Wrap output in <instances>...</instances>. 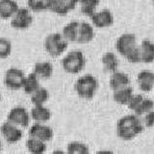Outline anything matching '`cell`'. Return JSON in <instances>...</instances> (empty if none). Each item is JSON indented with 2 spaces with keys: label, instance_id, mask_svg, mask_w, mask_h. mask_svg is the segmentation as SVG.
<instances>
[{
  "label": "cell",
  "instance_id": "obj_28",
  "mask_svg": "<svg viewBox=\"0 0 154 154\" xmlns=\"http://www.w3.org/2000/svg\"><path fill=\"white\" fill-rule=\"evenodd\" d=\"M151 111H154V101L150 98L144 97L142 103L140 104V106L133 114L137 115L138 117H142V116H144Z\"/></svg>",
  "mask_w": 154,
  "mask_h": 154
},
{
  "label": "cell",
  "instance_id": "obj_29",
  "mask_svg": "<svg viewBox=\"0 0 154 154\" xmlns=\"http://www.w3.org/2000/svg\"><path fill=\"white\" fill-rule=\"evenodd\" d=\"M27 6L31 12H43L48 10V0H27Z\"/></svg>",
  "mask_w": 154,
  "mask_h": 154
},
{
  "label": "cell",
  "instance_id": "obj_2",
  "mask_svg": "<svg viewBox=\"0 0 154 154\" xmlns=\"http://www.w3.org/2000/svg\"><path fill=\"white\" fill-rule=\"evenodd\" d=\"M116 49L129 63L137 64L141 62L139 45H137L136 37L133 34L125 33L119 36L116 42Z\"/></svg>",
  "mask_w": 154,
  "mask_h": 154
},
{
  "label": "cell",
  "instance_id": "obj_9",
  "mask_svg": "<svg viewBox=\"0 0 154 154\" xmlns=\"http://www.w3.org/2000/svg\"><path fill=\"white\" fill-rule=\"evenodd\" d=\"M0 133H1L4 140L9 143H16L22 139L23 133L20 127L16 124L6 120L0 126Z\"/></svg>",
  "mask_w": 154,
  "mask_h": 154
},
{
  "label": "cell",
  "instance_id": "obj_11",
  "mask_svg": "<svg viewBox=\"0 0 154 154\" xmlns=\"http://www.w3.org/2000/svg\"><path fill=\"white\" fill-rule=\"evenodd\" d=\"M76 5L71 0H48V10L59 16H66L75 9Z\"/></svg>",
  "mask_w": 154,
  "mask_h": 154
},
{
  "label": "cell",
  "instance_id": "obj_38",
  "mask_svg": "<svg viewBox=\"0 0 154 154\" xmlns=\"http://www.w3.org/2000/svg\"><path fill=\"white\" fill-rule=\"evenodd\" d=\"M153 1H154V0H153Z\"/></svg>",
  "mask_w": 154,
  "mask_h": 154
},
{
  "label": "cell",
  "instance_id": "obj_17",
  "mask_svg": "<svg viewBox=\"0 0 154 154\" xmlns=\"http://www.w3.org/2000/svg\"><path fill=\"white\" fill-rule=\"evenodd\" d=\"M19 9L16 0H0V18L11 19Z\"/></svg>",
  "mask_w": 154,
  "mask_h": 154
},
{
  "label": "cell",
  "instance_id": "obj_33",
  "mask_svg": "<svg viewBox=\"0 0 154 154\" xmlns=\"http://www.w3.org/2000/svg\"><path fill=\"white\" fill-rule=\"evenodd\" d=\"M96 154H114V152L111 151V150H108V149H103V150L97 151Z\"/></svg>",
  "mask_w": 154,
  "mask_h": 154
},
{
  "label": "cell",
  "instance_id": "obj_24",
  "mask_svg": "<svg viewBox=\"0 0 154 154\" xmlns=\"http://www.w3.org/2000/svg\"><path fill=\"white\" fill-rule=\"evenodd\" d=\"M46 147V143L41 140L29 137L26 141V148L30 154H45Z\"/></svg>",
  "mask_w": 154,
  "mask_h": 154
},
{
  "label": "cell",
  "instance_id": "obj_16",
  "mask_svg": "<svg viewBox=\"0 0 154 154\" xmlns=\"http://www.w3.org/2000/svg\"><path fill=\"white\" fill-rule=\"evenodd\" d=\"M51 111L45 105L33 106L31 109V119L38 123H46L51 119Z\"/></svg>",
  "mask_w": 154,
  "mask_h": 154
},
{
  "label": "cell",
  "instance_id": "obj_15",
  "mask_svg": "<svg viewBox=\"0 0 154 154\" xmlns=\"http://www.w3.org/2000/svg\"><path fill=\"white\" fill-rule=\"evenodd\" d=\"M141 62L144 64H151L154 62V42L143 40L139 45Z\"/></svg>",
  "mask_w": 154,
  "mask_h": 154
},
{
  "label": "cell",
  "instance_id": "obj_21",
  "mask_svg": "<svg viewBox=\"0 0 154 154\" xmlns=\"http://www.w3.org/2000/svg\"><path fill=\"white\" fill-rule=\"evenodd\" d=\"M133 94H134L133 89L130 86H128V87H125V88L114 91L113 98L116 103H118L119 105H126L127 106L129 100L131 99Z\"/></svg>",
  "mask_w": 154,
  "mask_h": 154
},
{
  "label": "cell",
  "instance_id": "obj_34",
  "mask_svg": "<svg viewBox=\"0 0 154 154\" xmlns=\"http://www.w3.org/2000/svg\"><path fill=\"white\" fill-rule=\"evenodd\" d=\"M50 154H66V151L64 150H61V149H56V150L52 151Z\"/></svg>",
  "mask_w": 154,
  "mask_h": 154
},
{
  "label": "cell",
  "instance_id": "obj_22",
  "mask_svg": "<svg viewBox=\"0 0 154 154\" xmlns=\"http://www.w3.org/2000/svg\"><path fill=\"white\" fill-rule=\"evenodd\" d=\"M101 63H102L103 69L106 72H113L118 70L119 67V59L117 55L113 52H106L101 58Z\"/></svg>",
  "mask_w": 154,
  "mask_h": 154
},
{
  "label": "cell",
  "instance_id": "obj_10",
  "mask_svg": "<svg viewBox=\"0 0 154 154\" xmlns=\"http://www.w3.org/2000/svg\"><path fill=\"white\" fill-rule=\"evenodd\" d=\"M28 134L31 138L41 140V141L45 143L51 141L53 136H54L53 129L50 126H48L45 123H38V122H35L29 128Z\"/></svg>",
  "mask_w": 154,
  "mask_h": 154
},
{
  "label": "cell",
  "instance_id": "obj_18",
  "mask_svg": "<svg viewBox=\"0 0 154 154\" xmlns=\"http://www.w3.org/2000/svg\"><path fill=\"white\" fill-rule=\"evenodd\" d=\"M95 37L94 25L88 23V22H80L79 25V33H78V38L77 42L82 43H89L94 40Z\"/></svg>",
  "mask_w": 154,
  "mask_h": 154
},
{
  "label": "cell",
  "instance_id": "obj_25",
  "mask_svg": "<svg viewBox=\"0 0 154 154\" xmlns=\"http://www.w3.org/2000/svg\"><path fill=\"white\" fill-rule=\"evenodd\" d=\"M30 96V100L34 106L45 105L48 101V99H49V91H47V89L41 87Z\"/></svg>",
  "mask_w": 154,
  "mask_h": 154
},
{
  "label": "cell",
  "instance_id": "obj_19",
  "mask_svg": "<svg viewBox=\"0 0 154 154\" xmlns=\"http://www.w3.org/2000/svg\"><path fill=\"white\" fill-rule=\"evenodd\" d=\"M53 65L48 61L38 62L34 66L33 72L40 79H49L53 74Z\"/></svg>",
  "mask_w": 154,
  "mask_h": 154
},
{
  "label": "cell",
  "instance_id": "obj_4",
  "mask_svg": "<svg viewBox=\"0 0 154 154\" xmlns=\"http://www.w3.org/2000/svg\"><path fill=\"white\" fill-rule=\"evenodd\" d=\"M86 58L84 53L80 50H72L62 59V67L69 74H77L84 69L86 66Z\"/></svg>",
  "mask_w": 154,
  "mask_h": 154
},
{
  "label": "cell",
  "instance_id": "obj_3",
  "mask_svg": "<svg viewBox=\"0 0 154 154\" xmlns=\"http://www.w3.org/2000/svg\"><path fill=\"white\" fill-rule=\"evenodd\" d=\"M98 89V81L94 75L85 74L79 77L74 84L77 95L83 99H91Z\"/></svg>",
  "mask_w": 154,
  "mask_h": 154
},
{
  "label": "cell",
  "instance_id": "obj_31",
  "mask_svg": "<svg viewBox=\"0 0 154 154\" xmlns=\"http://www.w3.org/2000/svg\"><path fill=\"white\" fill-rule=\"evenodd\" d=\"M144 96L142 94H133V96L131 97V99L129 100V102L127 104V107L130 111H132L134 113L135 111L137 110V108L140 106V104L142 103V101L143 100Z\"/></svg>",
  "mask_w": 154,
  "mask_h": 154
},
{
  "label": "cell",
  "instance_id": "obj_7",
  "mask_svg": "<svg viewBox=\"0 0 154 154\" xmlns=\"http://www.w3.org/2000/svg\"><path fill=\"white\" fill-rule=\"evenodd\" d=\"M31 116L30 113L26 110V108L21 107V106H16V107L12 108L8 113L7 120L17 126L20 128H26L29 126L30 123Z\"/></svg>",
  "mask_w": 154,
  "mask_h": 154
},
{
  "label": "cell",
  "instance_id": "obj_8",
  "mask_svg": "<svg viewBox=\"0 0 154 154\" xmlns=\"http://www.w3.org/2000/svg\"><path fill=\"white\" fill-rule=\"evenodd\" d=\"M10 20H11V26L14 29L25 30L32 25L33 16L28 8H19Z\"/></svg>",
  "mask_w": 154,
  "mask_h": 154
},
{
  "label": "cell",
  "instance_id": "obj_6",
  "mask_svg": "<svg viewBox=\"0 0 154 154\" xmlns=\"http://www.w3.org/2000/svg\"><path fill=\"white\" fill-rule=\"evenodd\" d=\"M25 77L26 75L24 74L23 70L17 69V67H10L5 72L4 84L10 90H20L23 87Z\"/></svg>",
  "mask_w": 154,
  "mask_h": 154
},
{
  "label": "cell",
  "instance_id": "obj_37",
  "mask_svg": "<svg viewBox=\"0 0 154 154\" xmlns=\"http://www.w3.org/2000/svg\"><path fill=\"white\" fill-rule=\"evenodd\" d=\"M1 98H2V96H1V93H0V101H1Z\"/></svg>",
  "mask_w": 154,
  "mask_h": 154
},
{
  "label": "cell",
  "instance_id": "obj_13",
  "mask_svg": "<svg viewBox=\"0 0 154 154\" xmlns=\"http://www.w3.org/2000/svg\"><path fill=\"white\" fill-rule=\"evenodd\" d=\"M137 83L139 89L143 93H149L154 89V72L144 69L140 71L137 75Z\"/></svg>",
  "mask_w": 154,
  "mask_h": 154
},
{
  "label": "cell",
  "instance_id": "obj_35",
  "mask_svg": "<svg viewBox=\"0 0 154 154\" xmlns=\"http://www.w3.org/2000/svg\"><path fill=\"white\" fill-rule=\"evenodd\" d=\"M2 148H3V146H2V143H1V141H0V153H1V151H2Z\"/></svg>",
  "mask_w": 154,
  "mask_h": 154
},
{
  "label": "cell",
  "instance_id": "obj_27",
  "mask_svg": "<svg viewBox=\"0 0 154 154\" xmlns=\"http://www.w3.org/2000/svg\"><path fill=\"white\" fill-rule=\"evenodd\" d=\"M66 154H90V148L83 142L73 141L67 144Z\"/></svg>",
  "mask_w": 154,
  "mask_h": 154
},
{
  "label": "cell",
  "instance_id": "obj_26",
  "mask_svg": "<svg viewBox=\"0 0 154 154\" xmlns=\"http://www.w3.org/2000/svg\"><path fill=\"white\" fill-rule=\"evenodd\" d=\"M81 13L87 17H91L96 12L99 0H79Z\"/></svg>",
  "mask_w": 154,
  "mask_h": 154
},
{
  "label": "cell",
  "instance_id": "obj_30",
  "mask_svg": "<svg viewBox=\"0 0 154 154\" xmlns=\"http://www.w3.org/2000/svg\"><path fill=\"white\" fill-rule=\"evenodd\" d=\"M12 42L7 38H0V59H6L12 53Z\"/></svg>",
  "mask_w": 154,
  "mask_h": 154
},
{
  "label": "cell",
  "instance_id": "obj_23",
  "mask_svg": "<svg viewBox=\"0 0 154 154\" xmlns=\"http://www.w3.org/2000/svg\"><path fill=\"white\" fill-rule=\"evenodd\" d=\"M38 88H41L40 78H38L34 72H31V73L26 75L25 79H24L23 87H22L24 93L31 95L33 93H35Z\"/></svg>",
  "mask_w": 154,
  "mask_h": 154
},
{
  "label": "cell",
  "instance_id": "obj_5",
  "mask_svg": "<svg viewBox=\"0 0 154 154\" xmlns=\"http://www.w3.org/2000/svg\"><path fill=\"white\" fill-rule=\"evenodd\" d=\"M45 49L51 57L57 58L66 52L69 42L60 33H51L45 40Z\"/></svg>",
  "mask_w": 154,
  "mask_h": 154
},
{
  "label": "cell",
  "instance_id": "obj_36",
  "mask_svg": "<svg viewBox=\"0 0 154 154\" xmlns=\"http://www.w3.org/2000/svg\"><path fill=\"white\" fill-rule=\"evenodd\" d=\"M71 1H72V2H74V3H76V4H77V3H78V2H79V0H71Z\"/></svg>",
  "mask_w": 154,
  "mask_h": 154
},
{
  "label": "cell",
  "instance_id": "obj_1",
  "mask_svg": "<svg viewBox=\"0 0 154 154\" xmlns=\"http://www.w3.org/2000/svg\"><path fill=\"white\" fill-rule=\"evenodd\" d=\"M143 123L135 114L125 115L118 120L117 134L123 141H131L143 131Z\"/></svg>",
  "mask_w": 154,
  "mask_h": 154
},
{
  "label": "cell",
  "instance_id": "obj_14",
  "mask_svg": "<svg viewBox=\"0 0 154 154\" xmlns=\"http://www.w3.org/2000/svg\"><path fill=\"white\" fill-rule=\"evenodd\" d=\"M109 86L113 90V91L125 88V87L130 86V78L126 73L117 70L111 74L109 80Z\"/></svg>",
  "mask_w": 154,
  "mask_h": 154
},
{
  "label": "cell",
  "instance_id": "obj_20",
  "mask_svg": "<svg viewBox=\"0 0 154 154\" xmlns=\"http://www.w3.org/2000/svg\"><path fill=\"white\" fill-rule=\"evenodd\" d=\"M79 25L80 22L71 21L64 26L62 30V35L67 42H77L79 33Z\"/></svg>",
  "mask_w": 154,
  "mask_h": 154
},
{
  "label": "cell",
  "instance_id": "obj_12",
  "mask_svg": "<svg viewBox=\"0 0 154 154\" xmlns=\"http://www.w3.org/2000/svg\"><path fill=\"white\" fill-rule=\"evenodd\" d=\"M91 20L96 28H106L113 25L114 16L108 9H103L99 12H95L91 17Z\"/></svg>",
  "mask_w": 154,
  "mask_h": 154
},
{
  "label": "cell",
  "instance_id": "obj_32",
  "mask_svg": "<svg viewBox=\"0 0 154 154\" xmlns=\"http://www.w3.org/2000/svg\"><path fill=\"white\" fill-rule=\"evenodd\" d=\"M143 117V123L144 127L151 128L154 126V111H151V112L146 114Z\"/></svg>",
  "mask_w": 154,
  "mask_h": 154
}]
</instances>
